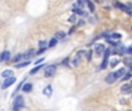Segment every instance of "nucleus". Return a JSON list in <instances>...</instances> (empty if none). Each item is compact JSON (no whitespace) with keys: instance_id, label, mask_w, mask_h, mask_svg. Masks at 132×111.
Segmentation results:
<instances>
[{"instance_id":"nucleus-22","label":"nucleus","mask_w":132,"mask_h":111,"mask_svg":"<svg viewBox=\"0 0 132 111\" xmlns=\"http://www.w3.org/2000/svg\"><path fill=\"white\" fill-rule=\"evenodd\" d=\"M57 41H58V39H57V38H55V37H53V38L51 39L50 42H49V48H53V46H55L56 44H57Z\"/></svg>"},{"instance_id":"nucleus-28","label":"nucleus","mask_w":132,"mask_h":111,"mask_svg":"<svg viewBox=\"0 0 132 111\" xmlns=\"http://www.w3.org/2000/svg\"><path fill=\"white\" fill-rule=\"evenodd\" d=\"M84 0H78V5H79V6H84Z\"/></svg>"},{"instance_id":"nucleus-17","label":"nucleus","mask_w":132,"mask_h":111,"mask_svg":"<svg viewBox=\"0 0 132 111\" xmlns=\"http://www.w3.org/2000/svg\"><path fill=\"white\" fill-rule=\"evenodd\" d=\"M73 12H74L75 14H80V15H87V14L85 13L84 11H81V8H80V7H74Z\"/></svg>"},{"instance_id":"nucleus-12","label":"nucleus","mask_w":132,"mask_h":111,"mask_svg":"<svg viewBox=\"0 0 132 111\" xmlns=\"http://www.w3.org/2000/svg\"><path fill=\"white\" fill-rule=\"evenodd\" d=\"M11 75H13V71L12 70H5V71H2V73H1V76L4 78V79L11 76Z\"/></svg>"},{"instance_id":"nucleus-13","label":"nucleus","mask_w":132,"mask_h":111,"mask_svg":"<svg viewBox=\"0 0 132 111\" xmlns=\"http://www.w3.org/2000/svg\"><path fill=\"white\" fill-rule=\"evenodd\" d=\"M43 66H44V65H38V64H37V66H36V67H34L31 71H30V73H29V74H30V75H34V74H36V73L38 72V71L41 70V68H43Z\"/></svg>"},{"instance_id":"nucleus-32","label":"nucleus","mask_w":132,"mask_h":111,"mask_svg":"<svg viewBox=\"0 0 132 111\" xmlns=\"http://www.w3.org/2000/svg\"><path fill=\"white\" fill-rule=\"evenodd\" d=\"M96 1H100V0H96Z\"/></svg>"},{"instance_id":"nucleus-20","label":"nucleus","mask_w":132,"mask_h":111,"mask_svg":"<svg viewBox=\"0 0 132 111\" xmlns=\"http://www.w3.org/2000/svg\"><path fill=\"white\" fill-rule=\"evenodd\" d=\"M23 59V53H18L15 57L13 58V61H15V63H18L19 60H22Z\"/></svg>"},{"instance_id":"nucleus-14","label":"nucleus","mask_w":132,"mask_h":111,"mask_svg":"<svg viewBox=\"0 0 132 111\" xmlns=\"http://www.w3.org/2000/svg\"><path fill=\"white\" fill-rule=\"evenodd\" d=\"M31 89H32L31 83H26V84H23V87H22V90L24 91V93H29Z\"/></svg>"},{"instance_id":"nucleus-29","label":"nucleus","mask_w":132,"mask_h":111,"mask_svg":"<svg viewBox=\"0 0 132 111\" xmlns=\"http://www.w3.org/2000/svg\"><path fill=\"white\" fill-rule=\"evenodd\" d=\"M68 21H70V22H74V21H75V16H74V15H73V16H71V18H70V20H68Z\"/></svg>"},{"instance_id":"nucleus-3","label":"nucleus","mask_w":132,"mask_h":111,"mask_svg":"<svg viewBox=\"0 0 132 111\" xmlns=\"http://www.w3.org/2000/svg\"><path fill=\"white\" fill-rule=\"evenodd\" d=\"M15 81H16V79L13 76V75H11V76H8V78H5V81L2 82L1 88L2 89H7L8 87H11L13 83H15Z\"/></svg>"},{"instance_id":"nucleus-11","label":"nucleus","mask_w":132,"mask_h":111,"mask_svg":"<svg viewBox=\"0 0 132 111\" xmlns=\"http://www.w3.org/2000/svg\"><path fill=\"white\" fill-rule=\"evenodd\" d=\"M34 55H35V50L34 49H30V50H28L26 53H23V58L24 59H30Z\"/></svg>"},{"instance_id":"nucleus-8","label":"nucleus","mask_w":132,"mask_h":111,"mask_svg":"<svg viewBox=\"0 0 132 111\" xmlns=\"http://www.w3.org/2000/svg\"><path fill=\"white\" fill-rule=\"evenodd\" d=\"M121 93L122 94H130L131 93V84H129V83L123 84V87L121 88Z\"/></svg>"},{"instance_id":"nucleus-4","label":"nucleus","mask_w":132,"mask_h":111,"mask_svg":"<svg viewBox=\"0 0 132 111\" xmlns=\"http://www.w3.org/2000/svg\"><path fill=\"white\" fill-rule=\"evenodd\" d=\"M115 6H116L117 8H119L121 11L126 12L129 15H131V14H132V12H131V6H130V5H129V6H125V5L121 4V2H115Z\"/></svg>"},{"instance_id":"nucleus-27","label":"nucleus","mask_w":132,"mask_h":111,"mask_svg":"<svg viewBox=\"0 0 132 111\" xmlns=\"http://www.w3.org/2000/svg\"><path fill=\"white\" fill-rule=\"evenodd\" d=\"M68 61H70V58H68V57H67V58H65V59H64V60H63V61H62V65H64V66H67Z\"/></svg>"},{"instance_id":"nucleus-1","label":"nucleus","mask_w":132,"mask_h":111,"mask_svg":"<svg viewBox=\"0 0 132 111\" xmlns=\"http://www.w3.org/2000/svg\"><path fill=\"white\" fill-rule=\"evenodd\" d=\"M23 107H24V100H23V97L21 95L16 96V97L14 98V102H13V109L20 110V109H22Z\"/></svg>"},{"instance_id":"nucleus-2","label":"nucleus","mask_w":132,"mask_h":111,"mask_svg":"<svg viewBox=\"0 0 132 111\" xmlns=\"http://www.w3.org/2000/svg\"><path fill=\"white\" fill-rule=\"evenodd\" d=\"M56 71H57V66L49 65L48 67L45 68V71H44V75H45V78H51L56 74Z\"/></svg>"},{"instance_id":"nucleus-9","label":"nucleus","mask_w":132,"mask_h":111,"mask_svg":"<svg viewBox=\"0 0 132 111\" xmlns=\"http://www.w3.org/2000/svg\"><path fill=\"white\" fill-rule=\"evenodd\" d=\"M43 94L46 96V97H51V95H52V87L46 86L45 88L43 89Z\"/></svg>"},{"instance_id":"nucleus-24","label":"nucleus","mask_w":132,"mask_h":111,"mask_svg":"<svg viewBox=\"0 0 132 111\" xmlns=\"http://www.w3.org/2000/svg\"><path fill=\"white\" fill-rule=\"evenodd\" d=\"M124 63H125L129 67H131V58H130V57H128V58L124 59Z\"/></svg>"},{"instance_id":"nucleus-25","label":"nucleus","mask_w":132,"mask_h":111,"mask_svg":"<svg viewBox=\"0 0 132 111\" xmlns=\"http://www.w3.org/2000/svg\"><path fill=\"white\" fill-rule=\"evenodd\" d=\"M38 46H39V48H46V42L45 41L38 42Z\"/></svg>"},{"instance_id":"nucleus-21","label":"nucleus","mask_w":132,"mask_h":111,"mask_svg":"<svg viewBox=\"0 0 132 111\" xmlns=\"http://www.w3.org/2000/svg\"><path fill=\"white\" fill-rule=\"evenodd\" d=\"M117 64H119V59L118 58H115V59H112V60L110 61V66H111V67L117 66Z\"/></svg>"},{"instance_id":"nucleus-19","label":"nucleus","mask_w":132,"mask_h":111,"mask_svg":"<svg viewBox=\"0 0 132 111\" xmlns=\"http://www.w3.org/2000/svg\"><path fill=\"white\" fill-rule=\"evenodd\" d=\"M124 73H125V68H119L118 71H116L117 78H122V76L124 75Z\"/></svg>"},{"instance_id":"nucleus-18","label":"nucleus","mask_w":132,"mask_h":111,"mask_svg":"<svg viewBox=\"0 0 132 111\" xmlns=\"http://www.w3.org/2000/svg\"><path fill=\"white\" fill-rule=\"evenodd\" d=\"M64 37H65L64 31H58V32H56V35H55V38H57V39H62V38H64Z\"/></svg>"},{"instance_id":"nucleus-6","label":"nucleus","mask_w":132,"mask_h":111,"mask_svg":"<svg viewBox=\"0 0 132 111\" xmlns=\"http://www.w3.org/2000/svg\"><path fill=\"white\" fill-rule=\"evenodd\" d=\"M117 79H118V78H117V75H116V72H111V73H109V74L107 75L105 81H107L109 84H112Z\"/></svg>"},{"instance_id":"nucleus-23","label":"nucleus","mask_w":132,"mask_h":111,"mask_svg":"<svg viewBox=\"0 0 132 111\" xmlns=\"http://www.w3.org/2000/svg\"><path fill=\"white\" fill-rule=\"evenodd\" d=\"M124 74H125V75H123V76H122V80H124V81L131 78V72H125Z\"/></svg>"},{"instance_id":"nucleus-10","label":"nucleus","mask_w":132,"mask_h":111,"mask_svg":"<svg viewBox=\"0 0 132 111\" xmlns=\"http://www.w3.org/2000/svg\"><path fill=\"white\" fill-rule=\"evenodd\" d=\"M0 56H1V61H8L11 59V52L9 51H4Z\"/></svg>"},{"instance_id":"nucleus-30","label":"nucleus","mask_w":132,"mask_h":111,"mask_svg":"<svg viewBox=\"0 0 132 111\" xmlns=\"http://www.w3.org/2000/svg\"><path fill=\"white\" fill-rule=\"evenodd\" d=\"M43 60H44V58H41V59H38V60H36V63H35V64H36V65H37V64H41Z\"/></svg>"},{"instance_id":"nucleus-5","label":"nucleus","mask_w":132,"mask_h":111,"mask_svg":"<svg viewBox=\"0 0 132 111\" xmlns=\"http://www.w3.org/2000/svg\"><path fill=\"white\" fill-rule=\"evenodd\" d=\"M104 58H103V61H102V64H101V70H104L105 67H107V65H108V59H109V55H110V49H105L104 50Z\"/></svg>"},{"instance_id":"nucleus-15","label":"nucleus","mask_w":132,"mask_h":111,"mask_svg":"<svg viewBox=\"0 0 132 111\" xmlns=\"http://www.w3.org/2000/svg\"><path fill=\"white\" fill-rule=\"evenodd\" d=\"M30 64V61H23V63H19V64H16L15 65V67L16 68H23V67H26V66H28Z\"/></svg>"},{"instance_id":"nucleus-7","label":"nucleus","mask_w":132,"mask_h":111,"mask_svg":"<svg viewBox=\"0 0 132 111\" xmlns=\"http://www.w3.org/2000/svg\"><path fill=\"white\" fill-rule=\"evenodd\" d=\"M104 50H105V45H103V44H97V45H95V52L97 53L98 56L103 55Z\"/></svg>"},{"instance_id":"nucleus-16","label":"nucleus","mask_w":132,"mask_h":111,"mask_svg":"<svg viewBox=\"0 0 132 111\" xmlns=\"http://www.w3.org/2000/svg\"><path fill=\"white\" fill-rule=\"evenodd\" d=\"M80 63H81V57H79L77 55L75 56V58L73 59V66H79Z\"/></svg>"},{"instance_id":"nucleus-31","label":"nucleus","mask_w":132,"mask_h":111,"mask_svg":"<svg viewBox=\"0 0 132 111\" xmlns=\"http://www.w3.org/2000/svg\"><path fill=\"white\" fill-rule=\"evenodd\" d=\"M0 61H1V56H0Z\"/></svg>"},{"instance_id":"nucleus-26","label":"nucleus","mask_w":132,"mask_h":111,"mask_svg":"<svg viewBox=\"0 0 132 111\" xmlns=\"http://www.w3.org/2000/svg\"><path fill=\"white\" fill-rule=\"evenodd\" d=\"M110 37H111V38H116V39H118V38H121V34H117V32H115V34H112Z\"/></svg>"}]
</instances>
